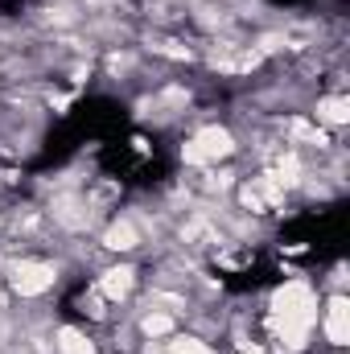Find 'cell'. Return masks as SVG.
<instances>
[{
	"instance_id": "1",
	"label": "cell",
	"mask_w": 350,
	"mask_h": 354,
	"mask_svg": "<svg viewBox=\"0 0 350 354\" xmlns=\"http://www.w3.org/2000/svg\"><path fill=\"white\" fill-rule=\"evenodd\" d=\"M313 322H317V297L305 280H288L272 292V330L284 342V351H305Z\"/></svg>"
},
{
	"instance_id": "2",
	"label": "cell",
	"mask_w": 350,
	"mask_h": 354,
	"mask_svg": "<svg viewBox=\"0 0 350 354\" xmlns=\"http://www.w3.org/2000/svg\"><path fill=\"white\" fill-rule=\"evenodd\" d=\"M231 153H235V136L227 128H219V124L202 128L190 145H181V161L185 165H214V161H223Z\"/></svg>"
},
{
	"instance_id": "3",
	"label": "cell",
	"mask_w": 350,
	"mask_h": 354,
	"mask_svg": "<svg viewBox=\"0 0 350 354\" xmlns=\"http://www.w3.org/2000/svg\"><path fill=\"white\" fill-rule=\"evenodd\" d=\"M8 280L21 297H42L54 288V268L50 264H37V260H21V264L8 268Z\"/></svg>"
},
{
	"instance_id": "4",
	"label": "cell",
	"mask_w": 350,
	"mask_h": 354,
	"mask_svg": "<svg viewBox=\"0 0 350 354\" xmlns=\"http://www.w3.org/2000/svg\"><path fill=\"white\" fill-rule=\"evenodd\" d=\"M326 338H330V346H347L350 342V301L347 297H330V305H326Z\"/></svg>"
},
{
	"instance_id": "5",
	"label": "cell",
	"mask_w": 350,
	"mask_h": 354,
	"mask_svg": "<svg viewBox=\"0 0 350 354\" xmlns=\"http://www.w3.org/2000/svg\"><path fill=\"white\" fill-rule=\"evenodd\" d=\"M103 248H111V252H136V248H140L136 223H132V218H116V223L103 231Z\"/></svg>"
},
{
	"instance_id": "6",
	"label": "cell",
	"mask_w": 350,
	"mask_h": 354,
	"mask_svg": "<svg viewBox=\"0 0 350 354\" xmlns=\"http://www.w3.org/2000/svg\"><path fill=\"white\" fill-rule=\"evenodd\" d=\"M132 284H136V272H132V268H107L103 280H99V292H103L107 301H124V297L132 292Z\"/></svg>"
},
{
	"instance_id": "7",
	"label": "cell",
	"mask_w": 350,
	"mask_h": 354,
	"mask_svg": "<svg viewBox=\"0 0 350 354\" xmlns=\"http://www.w3.org/2000/svg\"><path fill=\"white\" fill-rule=\"evenodd\" d=\"M317 124H330V128L350 124V99H342V95L322 99V103H317Z\"/></svg>"
},
{
	"instance_id": "8",
	"label": "cell",
	"mask_w": 350,
	"mask_h": 354,
	"mask_svg": "<svg viewBox=\"0 0 350 354\" xmlns=\"http://www.w3.org/2000/svg\"><path fill=\"white\" fill-rule=\"evenodd\" d=\"M54 346H58V354H95V342H91L87 334H79L75 326H62Z\"/></svg>"
},
{
	"instance_id": "9",
	"label": "cell",
	"mask_w": 350,
	"mask_h": 354,
	"mask_svg": "<svg viewBox=\"0 0 350 354\" xmlns=\"http://www.w3.org/2000/svg\"><path fill=\"white\" fill-rule=\"evenodd\" d=\"M252 185H256V194H260L264 202H272V206H280V202H284V185L276 181V174H260Z\"/></svg>"
},
{
	"instance_id": "10",
	"label": "cell",
	"mask_w": 350,
	"mask_h": 354,
	"mask_svg": "<svg viewBox=\"0 0 350 354\" xmlns=\"http://www.w3.org/2000/svg\"><path fill=\"white\" fill-rule=\"evenodd\" d=\"M140 330H145L149 338H165V334L174 330V317H169V313H145Z\"/></svg>"
},
{
	"instance_id": "11",
	"label": "cell",
	"mask_w": 350,
	"mask_h": 354,
	"mask_svg": "<svg viewBox=\"0 0 350 354\" xmlns=\"http://www.w3.org/2000/svg\"><path fill=\"white\" fill-rule=\"evenodd\" d=\"M276 181H280V185H297V181H301V161H297V153H284V157H280Z\"/></svg>"
},
{
	"instance_id": "12",
	"label": "cell",
	"mask_w": 350,
	"mask_h": 354,
	"mask_svg": "<svg viewBox=\"0 0 350 354\" xmlns=\"http://www.w3.org/2000/svg\"><path fill=\"white\" fill-rule=\"evenodd\" d=\"M288 132H293L297 140H309V145H317V149L326 145V132H322V128H313V124H305V120H293V124H288Z\"/></svg>"
},
{
	"instance_id": "13",
	"label": "cell",
	"mask_w": 350,
	"mask_h": 354,
	"mask_svg": "<svg viewBox=\"0 0 350 354\" xmlns=\"http://www.w3.org/2000/svg\"><path fill=\"white\" fill-rule=\"evenodd\" d=\"M169 354H214L206 342H198V338H174L169 342Z\"/></svg>"
},
{
	"instance_id": "14",
	"label": "cell",
	"mask_w": 350,
	"mask_h": 354,
	"mask_svg": "<svg viewBox=\"0 0 350 354\" xmlns=\"http://www.w3.org/2000/svg\"><path fill=\"white\" fill-rule=\"evenodd\" d=\"M239 202H243V206H248L252 214H264V206H268L260 194H256V185H243V189H239Z\"/></svg>"
},
{
	"instance_id": "15",
	"label": "cell",
	"mask_w": 350,
	"mask_h": 354,
	"mask_svg": "<svg viewBox=\"0 0 350 354\" xmlns=\"http://www.w3.org/2000/svg\"><path fill=\"white\" fill-rule=\"evenodd\" d=\"M280 46H284V37H280V33H268L260 41V54H272V50H280Z\"/></svg>"
},
{
	"instance_id": "16",
	"label": "cell",
	"mask_w": 350,
	"mask_h": 354,
	"mask_svg": "<svg viewBox=\"0 0 350 354\" xmlns=\"http://www.w3.org/2000/svg\"><path fill=\"white\" fill-rule=\"evenodd\" d=\"M243 354H268V351H264V346H256V342H252V346H248V351H243Z\"/></svg>"
}]
</instances>
